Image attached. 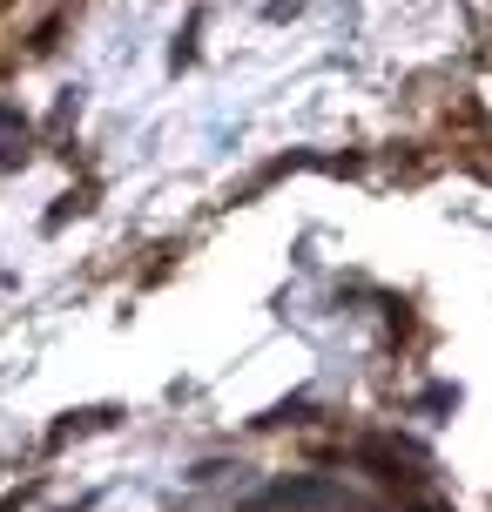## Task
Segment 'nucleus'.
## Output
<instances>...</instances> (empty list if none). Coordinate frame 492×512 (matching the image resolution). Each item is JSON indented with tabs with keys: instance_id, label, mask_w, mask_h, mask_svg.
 <instances>
[{
	"instance_id": "nucleus-1",
	"label": "nucleus",
	"mask_w": 492,
	"mask_h": 512,
	"mask_svg": "<svg viewBox=\"0 0 492 512\" xmlns=\"http://www.w3.org/2000/svg\"><path fill=\"white\" fill-rule=\"evenodd\" d=\"M27 155V122H21V108H0V169H14Z\"/></svg>"
}]
</instances>
